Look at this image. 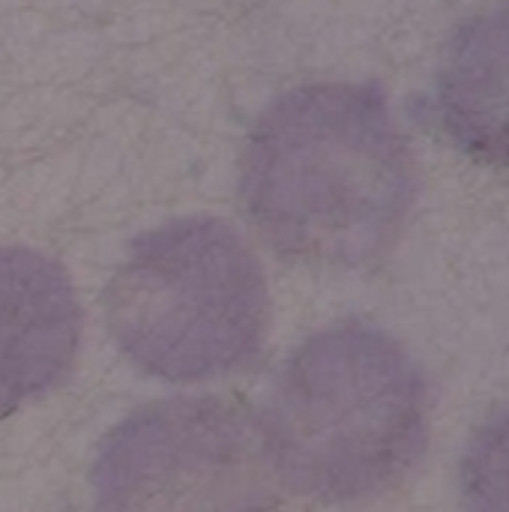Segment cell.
<instances>
[{"label":"cell","mask_w":509,"mask_h":512,"mask_svg":"<svg viewBox=\"0 0 509 512\" xmlns=\"http://www.w3.org/2000/svg\"><path fill=\"white\" fill-rule=\"evenodd\" d=\"M411 147L369 84H309L279 96L249 132L240 201L261 240L306 267L381 258L411 213Z\"/></svg>","instance_id":"6da1fadb"},{"label":"cell","mask_w":509,"mask_h":512,"mask_svg":"<svg viewBox=\"0 0 509 512\" xmlns=\"http://www.w3.org/2000/svg\"><path fill=\"white\" fill-rule=\"evenodd\" d=\"M426 384L411 354L369 324L306 339L279 372L261 435L276 477L324 504L393 489L426 444Z\"/></svg>","instance_id":"7a4b0ae2"},{"label":"cell","mask_w":509,"mask_h":512,"mask_svg":"<svg viewBox=\"0 0 509 512\" xmlns=\"http://www.w3.org/2000/svg\"><path fill=\"white\" fill-rule=\"evenodd\" d=\"M105 318L120 354L150 378H228L264 351L267 276L228 222L183 216L129 246L108 285Z\"/></svg>","instance_id":"3957f363"},{"label":"cell","mask_w":509,"mask_h":512,"mask_svg":"<svg viewBox=\"0 0 509 512\" xmlns=\"http://www.w3.org/2000/svg\"><path fill=\"white\" fill-rule=\"evenodd\" d=\"M96 512H279V477L261 426L198 396L129 414L93 465Z\"/></svg>","instance_id":"277c9868"},{"label":"cell","mask_w":509,"mask_h":512,"mask_svg":"<svg viewBox=\"0 0 509 512\" xmlns=\"http://www.w3.org/2000/svg\"><path fill=\"white\" fill-rule=\"evenodd\" d=\"M81 306L69 273L27 246H0V414L57 384L75 366Z\"/></svg>","instance_id":"5b68a950"},{"label":"cell","mask_w":509,"mask_h":512,"mask_svg":"<svg viewBox=\"0 0 509 512\" xmlns=\"http://www.w3.org/2000/svg\"><path fill=\"white\" fill-rule=\"evenodd\" d=\"M438 114L459 147L509 165V9L480 15L453 36L438 72Z\"/></svg>","instance_id":"8992f818"},{"label":"cell","mask_w":509,"mask_h":512,"mask_svg":"<svg viewBox=\"0 0 509 512\" xmlns=\"http://www.w3.org/2000/svg\"><path fill=\"white\" fill-rule=\"evenodd\" d=\"M462 495L468 512H509V414L489 423L468 447Z\"/></svg>","instance_id":"52a82bcc"}]
</instances>
